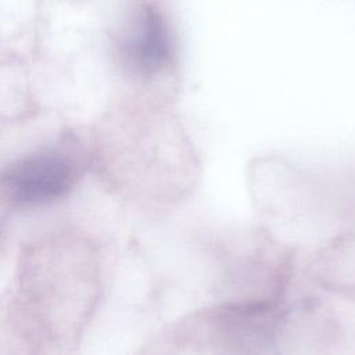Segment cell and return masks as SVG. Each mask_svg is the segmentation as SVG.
<instances>
[{
	"label": "cell",
	"mask_w": 355,
	"mask_h": 355,
	"mask_svg": "<svg viewBox=\"0 0 355 355\" xmlns=\"http://www.w3.org/2000/svg\"><path fill=\"white\" fill-rule=\"evenodd\" d=\"M73 179L75 168L68 157L57 151H43L11 166L4 186L14 200L32 204L62 196Z\"/></svg>",
	"instance_id": "2"
},
{
	"label": "cell",
	"mask_w": 355,
	"mask_h": 355,
	"mask_svg": "<svg viewBox=\"0 0 355 355\" xmlns=\"http://www.w3.org/2000/svg\"><path fill=\"white\" fill-rule=\"evenodd\" d=\"M123 61L140 75L169 68L175 58V35L162 6L146 1L133 8L119 39Z\"/></svg>",
	"instance_id": "1"
}]
</instances>
